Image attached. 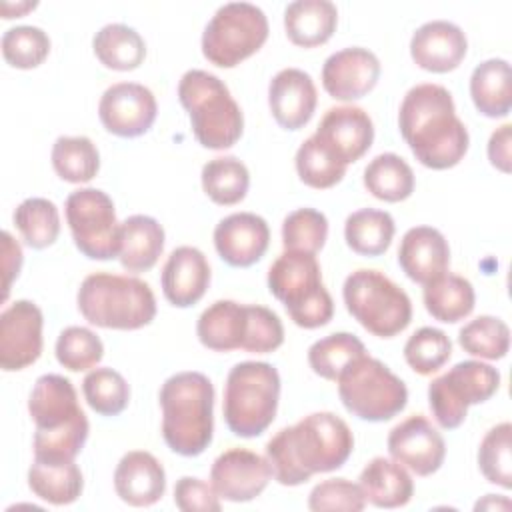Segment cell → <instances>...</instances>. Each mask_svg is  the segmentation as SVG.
Returning <instances> with one entry per match:
<instances>
[{
  "instance_id": "obj_43",
  "label": "cell",
  "mask_w": 512,
  "mask_h": 512,
  "mask_svg": "<svg viewBox=\"0 0 512 512\" xmlns=\"http://www.w3.org/2000/svg\"><path fill=\"white\" fill-rule=\"evenodd\" d=\"M452 356V342L446 332L424 326L416 330L404 344V358L408 366L420 374L430 376L438 372Z\"/></svg>"
},
{
  "instance_id": "obj_53",
  "label": "cell",
  "mask_w": 512,
  "mask_h": 512,
  "mask_svg": "<svg viewBox=\"0 0 512 512\" xmlns=\"http://www.w3.org/2000/svg\"><path fill=\"white\" fill-rule=\"evenodd\" d=\"M510 502L508 498H496V494H486L484 500L476 504V510H486V508H508Z\"/></svg>"
},
{
  "instance_id": "obj_33",
  "label": "cell",
  "mask_w": 512,
  "mask_h": 512,
  "mask_svg": "<svg viewBox=\"0 0 512 512\" xmlns=\"http://www.w3.org/2000/svg\"><path fill=\"white\" fill-rule=\"evenodd\" d=\"M394 232V218L386 210L362 208L352 212L344 222L346 244L360 256L384 254L392 244Z\"/></svg>"
},
{
  "instance_id": "obj_11",
  "label": "cell",
  "mask_w": 512,
  "mask_h": 512,
  "mask_svg": "<svg viewBox=\"0 0 512 512\" xmlns=\"http://www.w3.org/2000/svg\"><path fill=\"white\" fill-rule=\"evenodd\" d=\"M268 38L266 14L250 2H228L220 6L202 34L204 58L220 68H234Z\"/></svg>"
},
{
  "instance_id": "obj_29",
  "label": "cell",
  "mask_w": 512,
  "mask_h": 512,
  "mask_svg": "<svg viewBox=\"0 0 512 512\" xmlns=\"http://www.w3.org/2000/svg\"><path fill=\"white\" fill-rule=\"evenodd\" d=\"M164 250V228L152 216L134 214L120 224L118 260L128 272L150 270Z\"/></svg>"
},
{
  "instance_id": "obj_31",
  "label": "cell",
  "mask_w": 512,
  "mask_h": 512,
  "mask_svg": "<svg viewBox=\"0 0 512 512\" xmlns=\"http://www.w3.org/2000/svg\"><path fill=\"white\" fill-rule=\"evenodd\" d=\"M28 486L40 500L54 506H64L80 498L84 478L74 460L50 462L34 458L28 470Z\"/></svg>"
},
{
  "instance_id": "obj_18",
  "label": "cell",
  "mask_w": 512,
  "mask_h": 512,
  "mask_svg": "<svg viewBox=\"0 0 512 512\" xmlns=\"http://www.w3.org/2000/svg\"><path fill=\"white\" fill-rule=\"evenodd\" d=\"M388 452L392 460L418 476L434 474L446 456L442 434L424 418L414 414L396 424L388 434Z\"/></svg>"
},
{
  "instance_id": "obj_3",
  "label": "cell",
  "mask_w": 512,
  "mask_h": 512,
  "mask_svg": "<svg viewBox=\"0 0 512 512\" xmlns=\"http://www.w3.org/2000/svg\"><path fill=\"white\" fill-rule=\"evenodd\" d=\"M28 412L36 424V460L64 462L80 454L88 440L90 424L68 378L60 374L40 376L30 392Z\"/></svg>"
},
{
  "instance_id": "obj_2",
  "label": "cell",
  "mask_w": 512,
  "mask_h": 512,
  "mask_svg": "<svg viewBox=\"0 0 512 512\" xmlns=\"http://www.w3.org/2000/svg\"><path fill=\"white\" fill-rule=\"evenodd\" d=\"M398 128L426 168H452L468 152V130L456 116L452 94L440 84L426 82L406 92L398 110Z\"/></svg>"
},
{
  "instance_id": "obj_19",
  "label": "cell",
  "mask_w": 512,
  "mask_h": 512,
  "mask_svg": "<svg viewBox=\"0 0 512 512\" xmlns=\"http://www.w3.org/2000/svg\"><path fill=\"white\" fill-rule=\"evenodd\" d=\"M380 78V60L362 46L330 54L322 66V86L334 100L352 102L366 96Z\"/></svg>"
},
{
  "instance_id": "obj_24",
  "label": "cell",
  "mask_w": 512,
  "mask_h": 512,
  "mask_svg": "<svg viewBox=\"0 0 512 512\" xmlns=\"http://www.w3.org/2000/svg\"><path fill=\"white\" fill-rule=\"evenodd\" d=\"M398 264L412 282L424 286L448 270V240L432 226H414L400 240Z\"/></svg>"
},
{
  "instance_id": "obj_25",
  "label": "cell",
  "mask_w": 512,
  "mask_h": 512,
  "mask_svg": "<svg viewBox=\"0 0 512 512\" xmlns=\"http://www.w3.org/2000/svg\"><path fill=\"white\" fill-rule=\"evenodd\" d=\"M114 490L130 506H152L164 496L166 472L150 452H126L114 470Z\"/></svg>"
},
{
  "instance_id": "obj_52",
  "label": "cell",
  "mask_w": 512,
  "mask_h": 512,
  "mask_svg": "<svg viewBox=\"0 0 512 512\" xmlns=\"http://www.w3.org/2000/svg\"><path fill=\"white\" fill-rule=\"evenodd\" d=\"M22 266V248L20 244L10 236V232H2V270H4V294L2 300L8 298L10 284L18 276Z\"/></svg>"
},
{
  "instance_id": "obj_7",
  "label": "cell",
  "mask_w": 512,
  "mask_h": 512,
  "mask_svg": "<svg viewBox=\"0 0 512 512\" xmlns=\"http://www.w3.org/2000/svg\"><path fill=\"white\" fill-rule=\"evenodd\" d=\"M268 290L280 300L290 320L306 330L326 326L334 316V302L322 284L314 254L284 250L268 270Z\"/></svg>"
},
{
  "instance_id": "obj_41",
  "label": "cell",
  "mask_w": 512,
  "mask_h": 512,
  "mask_svg": "<svg viewBox=\"0 0 512 512\" xmlns=\"http://www.w3.org/2000/svg\"><path fill=\"white\" fill-rule=\"evenodd\" d=\"M88 406L100 416H118L130 402V388L124 376L112 368H94L82 380Z\"/></svg>"
},
{
  "instance_id": "obj_14",
  "label": "cell",
  "mask_w": 512,
  "mask_h": 512,
  "mask_svg": "<svg viewBox=\"0 0 512 512\" xmlns=\"http://www.w3.org/2000/svg\"><path fill=\"white\" fill-rule=\"evenodd\" d=\"M158 114V104L150 88L136 82H118L104 90L98 116L102 126L120 138L146 134Z\"/></svg>"
},
{
  "instance_id": "obj_8",
  "label": "cell",
  "mask_w": 512,
  "mask_h": 512,
  "mask_svg": "<svg viewBox=\"0 0 512 512\" xmlns=\"http://www.w3.org/2000/svg\"><path fill=\"white\" fill-rule=\"evenodd\" d=\"M280 374L268 362H238L230 368L224 386V420L240 438L260 436L276 418Z\"/></svg>"
},
{
  "instance_id": "obj_44",
  "label": "cell",
  "mask_w": 512,
  "mask_h": 512,
  "mask_svg": "<svg viewBox=\"0 0 512 512\" xmlns=\"http://www.w3.org/2000/svg\"><path fill=\"white\" fill-rule=\"evenodd\" d=\"M48 54L50 38L38 26H14L2 34V56L14 68H36Z\"/></svg>"
},
{
  "instance_id": "obj_13",
  "label": "cell",
  "mask_w": 512,
  "mask_h": 512,
  "mask_svg": "<svg viewBox=\"0 0 512 512\" xmlns=\"http://www.w3.org/2000/svg\"><path fill=\"white\" fill-rule=\"evenodd\" d=\"M66 222L76 248L90 260L118 258L120 222L112 198L98 188H80L66 198Z\"/></svg>"
},
{
  "instance_id": "obj_15",
  "label": "cell",
  "mask_w": 512,
  "mask_h": 512,
  "mask_svg": "<svg viewBox=\"0 0 512 512\" xmlns=\"http://www.w3.org/2000/svg\"><path fill=\"white\" fill-rule=\"evenodd\" d=\"M42 310L30 300H16L0 314V368L24 370L42 354Z\"/></svg>"
},
{
  "instance_id": "obj_45",
  "label": "cell",
  "mask_w": 512,
  "mask_h": 512,
  "mask_svg": "<svg viewBox=\"0 0 512 512\" xmlns=\"http://www.w3.org/2000/svg\"><path fill=\"white\" fill-rule=\"evenodd\" d=\"M296 172L300 180L316 190L336 186L344 174L346 166L332 158L314 136L306 138L296 152Z\"/></svg>"
},
{
  "instance_id": "obj_48",
  "label": "cell",
  "mask_w": 512,
  "mask_h": 512,
  "mask_svg": "<svg viewBox=\"0 0 512 512\" xmlns=\"http://www.w3.org/2000/svg\"><path fill=\"white\" fill-rule=\"evenodd\" d=\"M366 506L362 488L346 478H330L316 484L308 496V508L314 512L344 510L360 512Z\"/></svg>"
},
{
  "instance_id": "obj_23",
  "label": "cell",
  "mask_w": 512,
  "mask_h": 512,
  "mask_svg": "<svg viewBox=\"0 0 512 512\" xmlns=\"http://www.w3.org/2000/svg\"><path fill=\"white\" fill-rule=\"evenodd\" d=\"M164 298L176 308L194 306L208 290L210 266L206 256L194 246H180L170 252L162 274Z\"/></svg>"
},
{
  "instance_id": "obj_5",
  "label": "cell",
  "mask_w": 512,
  "mask_h": 512,
  "mask_svg": "<svg viewBox=\"0 0 512 512\" xmlns=\"http://www.w3.org/2000/svg\"><path fill=\"white\" fill-rule=\"evenodd\" d=\"M76 302L80 314L98 328L138 330L156 316L154 292L136 276L94 272L82 280Z\"/></svg>"
},
{
  "instance_id": "obj_10",
  "label": "cell",
  "mask_w": 512,
  "mask_h": 512,
  "mask_svg": "<svg viewBox=\"0 0 512 512\" xmlns=\"http://www.w3.org/2000/svg\"><path fill=\"white\" fill-rule=\"evenodd\" d=\"M344 408L366 422H386L408 402L406 384L380 360L364 354L336 380Z\"/></svg>"
},
{
  "instance_id": "obj_6",
  "label": "cell",
  "mask_w": 512,
  "mask_h": 512,
  "mask_svg": "<svg viewBox=\"0 0 512 512\" xmlns=\"http://www.w3.org/2000/svg\"><path fill=\"white\" fill-rule=\"evenodd\" d=\"M178 98L190 116L196 140L210 150L232 148L244 130V116L228 86L206 70H188L178 82Z\"/></svg>"
},
{
  "instance_id": "obj_46",
  "label": "cell",
  "mask_w": 512,
  "mask_h": 512,
  "mask_svg": "<svg viewBox=\"0 0 512 512\" xmlns=\"http://www.w3.org/2000/svg\"><path fill=\"white\" fill-rule=\"evenodd\" d=\"M328 238V220L314 208H298L282 222L284 250L316 254Z\"/></svg>"
},
{
  "instance_id": "obj_49",
  "label": "cell",
  "mask_w": 512,
  "mask_h": 512,
  "mask_svg": "<svg viewBox=\"0 0 512 512\" xmlns=\"http://www.w3.org/2000/svg\"><path fill=\"white\" fill-rule=\"evenodd\" d=\"M284 342V326L276 312L266 306L248 304V330L242 350L268 354L280 348Z\"/></svg>"
},
{
  "instance_id": "obj_28",
  "label": "cell",
  "mask_w": 512,
  "mask_h": 512,
  "mask_svg": "<svg viewBox=\"0 0 512 512\" xmlns=\"http://www.w3.org/2000/svg\"><path fill=\"white\" fill-rule=\"evenodd\" d=\"M338 24V10L330 0H296L284 10V30L292 44L314 48L328 42Z\"/></svg>"
},
{
  "instance_id": "obj_4",
  "label": "cell",
  "mask_w": 512,
  "mask_h": 512,
  "mask_svg": "<svg viewBox=\"0 0 512 512\" xmlns=\"http://www.w3.org/2000/svg\"><path fill=\"white\" fill-rule=\"evenodd\" d=\"M162 438L180 456H198L212 442L214 386L200 372H178L160 388Z\"/></svg>"
},
{
  "instance_id": "obj_17",
  "label": "cell",
  "mask_w": 512,
  "mask_h": 512,
  "mask_svg": "<svg viewBox=\"0 0 512 512\" xmlns=\"http://www.w3.org/2000/svg\"><path fill=\"white\" fill-rule=\"evenodd\" d=\"M312 136L332 158L348 166L370 150L374 124L358 106H334L326 110Z\"/></svg>"
},
{
  "instance_id": "obj_30",
  "label": "cell",
  "mask_w": 512,
  "mask_h": 512,
  "mask_svg": "<svg viewBox=\"0 0 512 512\" xmlns=\"http://www.w3.org/2000/svg\"><path fill=\"white\" fill-rule=\"evenodd\" d=\"M512 72L504 58L480 62L470 76V96L486 118H504L512 108Z\"/></svg>"
},
{
  "instance_id": "obj_36",
  "label": "cell",
  "mask_w": 512,
  "mask_h": 512,
  "mask_svg": "<svg viewBox=\"0 0 512 512\" xmlns=\"http://www.w3.org/2000/svg\"><path fill=\"white\" fill-rule=\"evenodd\" d=\"M200 178L206 196L220 206L238 204L244 200L250 186L248 168L236 156H218L208 160L202 166Z\"/></svg>"
},
{
  "instance_id": "obj_22",
  "label": "cell",
  "mask_w": 512,
  "mask_h": 512,
  "mask_svg": "<svg viewBox=\"0 0 512 512\" xmlns=\"http://www.w3.org/2000/svg\"><path fill=\"white\" fill-rule=\"evenodd\" d=\"M468 50L466 34L448 20H432L422 24L410 40L412 60L428 72L444 74L460 66Z\"/></svg>"
},
{
  "instance_id": "obj_39",
  "label": "cell",
  "mask_w": 512,
  "mask_h": 512,
  "mask_svg": "<svg viewBox=\"0 0 512 512\" xmlns=\"http://www.w3.org/2000/svg\"><path fill=\"white\" fill-rule=\"evenodd\" d=\"M14 224L24 242L34 250L52 246L60 234L58 208L46 198H26L20 202L14 210Z\"/></svg>"
},
{
  "instance_id": "obj_47",
  "label": "cell",
  "mask_w": 512,
  "mask_h": 512,
  "mask_svg": "<svg viewBox=\"0 0 512 512\" xmlns=\"http://www.w3.org/2000/svg\"><path fill=\"white\" fill-rule=\"evenodd\" d=\"M104 356L102 340L84 326H68L56 340V360L70 372L94 368Z\"/></svg>"
},
{
  "instance_id": "obj_26",
  "label": "cell",
  "mask_w": 512,
  "mask_h": 512,
  "mask_svg": "<svg viewBox=\"0 0 512 512\" xmlns=\"http://www.w3.org/2000/svg\"><path fill=\"white\" fill-rule=\"evenodd\" d=\"M248 330V304L234 300H218L210 304L198 318L196 334L202 346L214 352H230L242 348Z\"/></svg>"
},
{
  "instance_id": "obj_16",
  "label": "cell",
  "mask_w": 512,
  "mask_h": 512,
  "mask_svg": "<svg viewBox=\"0 0 512 512\" xmlns=\"http://www.w3.org/2000/svg\"><path fill=\"white\" fill-rule=\"evenodd\" d=\"M272 478L268 458L246 450L230 448L222 452L210 468V484L216 494L230 502H248L264 492Z\"/></svg>"
},
{
  "instance_id": "obj_40",
  "label": "cell",
  "mask_w": 512,
  "mask_h": 512,
  "mask_svg": "<svg viewBox=\"0 0 512 512\" xmlns=\"http://www.w3.org/2000/svg\"><path fill=\"white\" fill-rule=\"evenodd\" d=\"M458 344L472 356L500 360L510 348V328L496 316H478L460 328Z\"/></svg>"
},
{
  "instance_id": "obj_37",
  "label": "cell",
  "mask_w": 512,
  "mask_h": 512,
  "mask_svg": "<svg viewBox=\"0 0 512 512\" xmlns=\"http://www.w3.org/2000/svg\"><path fill=\"white\" fill-rule=\"evenodd\" d=\"M54 172L72 184L90 182L100 170V154L88 136H60L52 146Z\"/></svg>"
},
{
  "instance_id": "obj_21",
  "label": "cell",
  "mask_w": 512,
  "mask_h": 512,
  "mask_svg": "<svg viewBox=\"0 0 512 512\" xmlns=\"http://www.w3.org/2000/svg\"><path fill=\"white\" fill-rule=\"evenodd\" d=\"M318 94L314 80L300 68L280 70L268 86V106L274 120L286 130L304 128L314 116Z\"/></svg>"
},
{
  "instance_id": "obj_35",
  "label": "cell",
  "mask_w": 512,
  "mask_h": 512,
  "mask_svg": "<svg viewBox=\"0 0 512 512\" xmlns=\"http://www.w3.org/2000/svg\"><path fill=\"white\" fill-rule=\"evenodd\" d=\"M364 186L378 200L402 202L414 192V172L402 156L384 152L364 168Z\"/></svg>"
},
{
  "instance_id": "obj_51",
  "label": "cell",
  "mask_w": 512,
  "mask_h": 512,
  "mask_svg": "<svg viewBox=\"0 0 512 512\" xmlns=\"http://www.w3.org/2000/svg\"><path fill=\"white\" fill-rule=\"evenodd\" d=\"M512 126L510 124H502L500 128H496L488 140V158H490V164L494 168H498L500 172L508 174L510 172V142H512V136H510V130Z\"/></svg>"
},
{
  "instance_id": "obj_9",
  "label": "cell",
  "mask_w": 512,
  "mask_h": 512,
  "mask_svg": "<svg viewBox=\"0 0 512 512\" xmlns=\"http://www.w3.org/2000/svg\"><path fill=\"white\" fill-rule=\"evenodd\" d=\"M342 296L350 316L378 338L400 334L412 320L408 294L378 270L360 268L348 274Z\"/></svg>"
},
{
  "instance_id": "obj_34",
  "label": "cell",
  "mask_w": 512,
  "mask_h": 512,
  "mask_svg": "<svg viewBox=\"0 0 512 512\" xmlns=\"http://www.w3.org/2000/svg\"><path fill=\"white\" fill-rule=\"evenodd\" d=\"M92 48L106 68L120 72L138 68L146 58L144 38L126 24L102 26L92 40Z\"/></svg>"
},
{
  "instance_id": "obj_20",
  "label": "cell",
  "mask_w": 512,
  "mask_h": 512,
  "mask_svg": "<svg viewBox=\"0 0 512 512\" xmlns=\"http://www.w3.org/2000/svg\"><path fill=\"white\" fill-rule=\"evenodd\" d=\"M268 244L270 228L262 216L252 212H234L214 228L216 252L234 268L256 264L266 254Z\"/></svg>"
},
{
  "instance_id": "obj_38",
  "label": "cell",
  "mask_w": 512,
  "mask_h": 512,
  "mask_svg": "<svg viewBox=\"0 0 512 512\" xmlns=\"http://www.w3.org/2000/svg\"><path fill=\"white\" fill-rule=\"evenodd\" d=\"M364 354L366 348L360 338L350 332H334L308 348V364L320 378L336 382L340 374Z\"/></svg>"
},
{
  "instance_id": "obj_1",
  "label": "cell",
  "mask_w": 512,
  "mask_h": 512,
  "mask_svg": "<svg viewBox=\"0 0 512 512\" xmlns=\"http://www.w3.org/2000/svg\"><path fill=\"white\" fill-rule=\"evenodd\" d=\"M352 448V430L340 416L314 412L278 430L266 444V458L278 484L300 486L314 474L342 468Z\"/></svg>"
},
{
  "instance_id": "obj_27",
  "label": "cell",
  "mask_w": 512,
  "mask_h": 512,
  "mask_svg": "<svg viewBox=\"0 0 512 512\" xmlns=\"http://www.w3.org/2000/svg\"><path fill=\"white\" fill-rule=\"evenodd\" d=\"M358 486L362 488L366 502L376 508L406 506L414 494V482L406 468L384 456H376L364 466Z\"/></svg>"
},
{
  "instance_id": "obj_12",
  "label": "cell",
  "mask_w": 512,
  "mask_h": 512,
  "mask_svg": "<svg viewBox=\"0 0 512 512\" xmlns=\"http://www.w3.org/2000/svg\"><path fill=\"white\" fill-rule=\"evenodd\" d=\"M498 386L500 374L490 364L480 360L458 362L428 386L432 416L440 428L454 430L464 422L468 406L486 402L496 394Z\"/></svg>"
},
{
  "instance_id": "obj_50",
  "label": "cell",
  "mask_w": 512,
  "mask_h": 512,
  "mask_svg": "<svg viewBox=\"0 0 512 512\" xmlns=\"http://www.w3.org/2000/svg\"><path fill=\"white\" fill-rule=\"evenodd\" d=\"M174 504L184 512H220L222 508L212 484L194 476H182L176 482Z\"/></svg>"
},
{
  "instance_id": "obj_32",
  "label": "cell",
  "mask_w": 512,
  "mask_h": 512,
  "mask_svg": "<svg viewBox=\"0 0 512 512\" xmlns=\"http://www.w3.org/2000/svg\"><path fill=\"white\" fill-rule=\"evenodd\" d=\"M422 296L428 314L446 324H454L470 316L476 302L472 284L464 276L450 272H444L442 276L424 284Z\"/></svg>"
},
{
  "instance_id": "obj_42",
  "label": "cell",
  "mask_w": 512,
  "mask_h": 512,
  "mask_svg": "<svg viewBox=\"0 0 512 512\" xmlns=\"http://www.w3.org/2000/svg\"><path fill=\"white\" fill-rule=\"evenodd\" d=\"M512 426L502 422L486 432L478 448V466L484 478L502 488H512Z\"/></svg>"
}]
</instances>
